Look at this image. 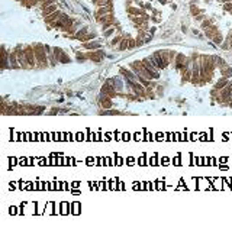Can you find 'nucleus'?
Instances as JSON below:
<instances>
[{"instance_id":"f257e3e1","label":"nucleus","mask_w":232,"mask_h":233,"mask_svg":"<svg viewBox=\"0 0 232 233\" xmlns=\"http://www.w3.org/2000/svg\"><path fill=\"white\" fill-rule=\"evenodd\" d=\"M34 52H35V58H36V67L39 68H47L50 65V60L45 51V45L44 44H35L34 45Z\"/></svg>"},{"instance_id":"393cba45","label":"nucleus","mask_w":232,"mask_h":233,"mask_svg":"<svg viewBox=\"0 0 232 233\" xmlns=\"http://www.w3.org/2000/svg\"><path fill=\"white\" fill-rule=\"evenodd\" d=\"M70 61H71V60H70V57H68V55H67V54L62 51V54H61V58H60V64H68Z\"/></svg>"},{"instance_id":"f3484780","label":"nucleus","mask_w":232,"mask_h":233,"mask_svg":"<svg viewBox=\"0 0 232 233\" xmlns=\"http://www.w3.org/2000/svg\"><path fill=\"white\" fill-rule=\"evenodd\" d=\"M229 83V78H225V77H222V78H219L216 84H215V88H218V90H222L226 84Z\"/></svg>"},{"instance_id":"412c9836","label":"nucleus","mask_w":232,"mask_h":233,"mask_svg":"<svg viewBox=\"0 0 232 233\" xmlns=\"http://www.w3.org/2000/svg\"><path fill=\"white\" fill-rule=\"evenodd\" d=\"M73 26H74V22H73L71 19H68L64 25H62V28H61V31L62 32H70V29H71Z\"/></svg>"},{"instance_id":"c756f323","label":"nucleus","mask_w":232,"mask_h":233,"mask_svg":"<svg viewBox=\"0 0 232 233\" xmlns=\"http://www.w3.org/2000/svg\"><path fill=\"white\" fill-rule=\"evenodd\" d=\"M75 58H77V61H78V62H84L87 57H86L84 54H81V52H77V54H75Z\"/></svg>"},{"instance_id":"4c0bfd02","label":"nucleus","mask_w":232,"mask_h":233,"mask_svg":"<svg viewBox=\"0 0 232 233\" xmlns=\"http://www.w3.org/2000/svg\"><path fill=\"white\" fill-rule=\"evenodd\" d=\"M126 3H128V4H131V3H132V0H126Z\"/></svg>"},{"instance_id":"4be33fe9","label":"nucleus","mask_w":232,"mask_h":233,"mask_svg":"<svg viewBox=\"0 0 232 233\" xmlns=\"http://www.w3.org/2000/svg\"><path fill=\"white\" fill-rule=\"evenodd\" d=\"M212 42H213L215 45H221V44L223 42V36H222V33H221V32L216 33L213 38H212Z\"/></svg>"},{"instance_id":"7c9ffc66","label":"nucleus","mask_w":232,"mask_h":233,"mask_svg":"<svg viewBox=\"0 0 232 233\" xmlns=\"http://www.w3.org/2000/svg\"><path fill=\"white\" fill-rule=\"evenodd\" d=\"M223 10L231 12V10H232V1H226V3L223 4Z\"/></svg>"},{"instance_id":"20e7f679","label":"nucleus","mask_w":232,"mask_h":233,"mask_svg":"<svg viewBox=\"0 0 232 233\" xmlns=\"http://www.w3.org/2000/svg\"><path fill=\"white\" fill-rule=\"evenodd\" d=\"M86 57H87V60L90 61H93V62H100L102 60H103V57H105V52L102 49H96V51H89L87 54H86Z\"/></svg>"},{"instance_id":"473e14b6","label":"nucleus","mask_w":232,"mask_h":233,"mask_svg":"<svg viewBox=\"0 0 232 233\" xmlns=\"http://www.w3.org/2000/svg\"><path fill=\"white\" fill-rule=\"evenodd\" d=\"M196 17V20H199V22H203L205 20V15H197V16H195Z\"/></svg>"},{"instance_id":"a878e982","label":"nucleus","mask_w":232,"mask_h":233,"mask_svg":"<svg viewBox=\"0 0 232 233\" xmlns=\"http://www.w3.org/2000/svg\"><path fill=\"white\" fill-rule=\"evenodd\" d=\"M122 39H124V35H118V36H115V38L112 39V42H110V44H112V47H115V45H119Z\"/></svg>"},{"instance_id":"5701e85b","label":"nucleus","mask_w":232,"mask_h":233,"mask_svg":"<svg viewBox=\"0 0 232 233\" xmlns=\"http://www.w3.org/2000/svg\"><path fill=\"white\" fill-rule=\"evenodd\" d=\"M225 67H228V64L225 62V60L216 55V68H219V70H222V68H225Z\"/></svg>"},{"instance_id":"2f4dec72","label":"nucleus","mask_w":232,"mask_h":233,"mask_svg":"<svg viewBox=\"0 0 232 233\" xmlns=\"http://www.w3.org/2000/svg\"><path fill=\"white\" fill-rule=\"evenodd\" d=\"M135 47H136V41L129 36V49H132V48H135Z\"/></svg>"},{"instance_id":"7ed1b4c3","label":"nucleus","mask_w":232,"mask_h":233,"mask_svg":"<svg viewBox=\"0 0 232 233\" xmlns=\"http://www.w3.org/2000/svg\"><path fill=\"white\" fill-rule=\"evenodd\" d=\"M16 54H18V61H19V65L20 68H23V70H29L31 65H29V62H28V60H26V55H25V48H22L20 45H18L16 48Z\"/></svg>"},{"instance_id":"6e6552de","label":"nucleus","mask_w":232,"mask_h":233,"mask_svg":"<svg viewBox=\"0 0 232 233\" xmlns=\"http://www.w3.org/2000/svg\"><path fill=\"white\" fill-rule=\"evenodd\" d=\"M106 83L112 84L115 88H116V91L118 93H121L122 90H124V87H125V84L122 83V80H121V77H112V78H107Z\"/></svg>"},{"instance_id":"bb28decb","label":"nucleus","mask_w":232,"mask_h":233,"mask_svg":"<svg viewBox=\"0 0 232 233\" xmlns=\"http://www.w3.org/2000/svg\"><path fill=\"white\" fill-rule=\"evenodd\" d=\"M190 12H192V15H193V16L200 15V10H199V7H197L195 3H192V4H190Z\"/></svg>"},{"instance_id":"9b49d317","label":"nucleus","mask_w":232,"mask_h":233,"mask_svg":"<svg viewBox=\"0 0 232 233\" xmlns=\"http://www.w3.org/2000/svg\"><path fill=\"white\" fill-rule=\"evenodd\" d=\"M83 48L87 51H96V49H100V42H97L96 39L93 41H89V42H83Z\"/></svg>"},{"instance_id":"b1692460","label":"nucleus","mask_w":232,"mask_h":233,"mask_svg":"<svg viewBox=\"0 0 232 233\" xmlns=\"http://www.w3.org/2000/svg\"><path fill=\"white\" fill-rule=\"evenodd\" d=\"M93 39H96V33H94V32H93V33L89 32L87 35H84V36L80 39V42L83 44V42H89V41H93Z\"/></svg>"},{"instance_id":"dca6fc26","label":"nucleus","mask_w":232,"mask_h":233,"mask_svg":"<svg viewBox=\"0 0 232 233\" xmlns=\"http://www.w3.org/2000/svg\"><path fill=\"white\" fill-rule=\"evenodd\" d=\"M55 10H58V7H57V4H51V6H48V7H45V9H42V16L47 17L50 16L51 13H54Z\"/></svg>"},{"instance_id":"f704fd0d","label":"nucleus","mask_w":232,"mask_h":233,"mask_svg":"<svg viewBox=\"0 0 232 233\" xmlns=\"http://www.w3.org/2000/svg\"><path fill=\"white\" fill-rule=\"evenodd\" d=\"M19 3H20V4H23V6H26V3H28V1H29V0H18Z\"/></svg>"},{"instance_id":"c9c22d12","label":"nucleus","mask_w":232,"mask_h":233,"mask_svg":"<svg viewBox=\"0 0 232 233\" xmlns=\"http://www.w3.org/2000/svg\"><path fill=\"white\" fill-rule=\"evenodd\" d=\"M158 3H161V4H167V0H158Z\"/></svg>"},{"instance_id":"1a4fd4ad","label":"nucleus","mask_w":232,"mask_h":233,"mask_svg":"<svg viewBox=\"0 0 232 233\" xmlns=\"http://www.w3.org/2000/svg\"><path fill=\"white\" fill-rule=\"evenodd\" d=\"M9 62H10V68H13V70L20 68L19 61H18V54H16V49H15V48L9 52Z\"/></svg>"},{"instance_id":"2eb2a0df","label":"nucleus","mask_w":232,"mask_h":233,"mask_svg":"<svg viewBox=\"0 0 232 233\" xmlns=\"http://www.w3.org/2000/svg\"><path fill=\"white\" fill-rule=\"evenodd\" d=\"M218 32H219V31H218V26H216V25H212V26H209L208 29H205V35H206L209 39H212Z\"/></svg>"},{"instance_id":"72a5a7b5","label":"nucleus","mask_w":232,"mask_h":233,"mask_svg":"<svg viewBox=\"0 0 232 233\" xmlns=\"http://www.w3.org/2000/svg\"><path fill=\"white\" fill-rule=\"evenodd\" d=\"M144 9H145V10H151V9H152V6H151L149 3H147V4H144Z\"/></svg>"},{"instance_id":"39448f33","label":"nucleus","mask_w":232,"mask_h":233,"mask_svg":"<svg viewBox=\"0 0 232 233\" xmlns=\"http://www.w3.org/2000/svg\"><path fill=\"white\" fill-rule=\"evenodd\" d=\"M102 93L106 94V96H109L110 99H113V97H116V96H121V93H118L116 88H115L112 84L106 83V81H105V84L102 85Z\"/></svg>"},{"instance_id":"aec40b11","label":"nucleus","mask_w":232,"mask_h":233,"mask_svg":"<svg viewBox=\"0 0 232 233\" xmlns=\"http://www.w3.org/2000/svg\"><path fill=\"white\" fill-rule=\"evenodd\" d=\"M221 75L225 77V78H231L232 77V68L231 67H225V68H222V70H221Z\"/></svg>"},{"instance_id":"cd10ccee","label":"nucleus","mask_w":232,"mask_h":233,"mask_svg":"<svg viewBox=\"0 0 232 233\" xmlns=\"http://www.w3.org/2000/svg\"><path fill=\"white\" fill-rule=\"evenodd\" d=\"M212 25H213V22H212L210 19H205V20L202 22V25H200V26H202L203 29H208V28H209V26H212Z\"/></svg>"},{"instance_id":"e433bc0d","label":"nucleus","mask_w":232,"mask_h":233,"mask_svg":"<svg viewBox=\"0 0 232 233\" xmlns=\"http://www.w3.org/2000/svg\"><path fill=\"white\" fill-rule=\"evenodd\" d=\"M93 1V4H96V3H99V1H103V0H91Z\"/></svg>"},{"instance_id":"c85d7f7f","label":"nucleus","mask_w":232,"mask_h":233,"mask_svg":"<svg viewBox=\"0 0 232 233\" xmlns=\"http://www.w3.org/2000/svg\"><path fill=\"white\" fill-rule=\"evenodd\" d=\"M115 31H116V26H112L110 29H107V31L103 32V36H105V38H109V36H112V35L115 33Z\"/></svg>"},{"instance_id":"ddd939ff","label":"nucleus","mask_w":232,"mask_h":233,"mask_svg":"<svg viewBox=\"0 0 232 233\" xmlns=\"http://www.w3.org/2000/svg\"><path fill=\"white\" fill-rule=\"evenodd\" d=\"M1 55H3V60H1V68L3 70H6L7 67H10V65H7V64H10L9 62V52H7V49L3 47L1 48Z\"/></svg>"},{"instance_id":"6ab92c4d","label":"nucleus","mask_w":232,"mask_h":233,"mask_svg":"<svg viewBox=\"0 0 232 233\" xmlns=\"http://www.w3.org/2000/svg\"><path fill=\"white\" fill-rule=\"evenodd\" d=\"M97 22H100V23H106V22H115V16H113V12L112 13H107L105 16H102Z\"/></svg>"},{"instance_id":"a211bd4d","label":"nucleus","mask_w":232,"mask_h":233,"mask_svg":"<svg viewBox=\"0 0 232 233\" xmlns=\"http://www.w3.org/2000/svg\"><path fill=\"white\" fill-rule=\"evenodd\" d=\"M87 33H89V32H87V26H83L81 29H78L77 32L74 33V36H71V38H75V39H78V41H80V39H81L84 35H87Z\"/></svg>"},{"instance_id":"f8f14e48","label":"nucleus","mask_w":232,"mask_h":233,"mask_svg":"<svg viewBox=\"0 0 232 233\" xmlns=\"http://www.w3.org/2000/svg\"><path fill=\"white\" fill-rule=\"evenodd\" d=\"M62 15V12H60V10H55L54 13H51L50 16H47V17H44L45 19V22L48 23V25H51L52 22H55V20H58L60 19V16Z\"/></svg>"},{"instance_id":"9d476101","label":"nucleus","mask_w":232,"mask_h":233,"mask_svg":"<svg viewBox=\"0 0 232 233\" xmlns=\"http://www.w3.org/2000/svg\"><path fill=\"white\" fill-rule=\"evenodd\" d=\"M99 101H100V106L103 107V109H110L113 104H112V99L106 96V94H103V93H100V97H99Z\"/></svg>"},{"instance_id":"0eeeda50","label":"nucleus","mask_w":232,"mask_h":233,"mask_svg":"<svg viewBox=\"0 0 232 233\" xmlns=\"http://www.w3.org/2000/svg\"><path fill=\"white\" fill-rule=\"evenodd\" d=\"M112 12H113V3H110L107 6H103V7H99L96 10V13H94V17H96V20H99L102 16H105L107 13H112Z\"/></svg>"},{"instance_id":"f03ea898","label":"nucleus","mask_w":232,"mask_h":233,"mask_svg":"<svg viewBox=\"0 0 232 233\" xmlns=\"http://www.w3.org/2000/svg\"><path fill=\"white\" fill-rule=\"evenodd\" d=\"M154 58V61L157 62V65L160 70H164L167 68L168 64H170V60H168V51H157L151 55Z\"/></svg>"},{"instance_id":"4468645a","label":"nucleus","mask_w":232,"mask_h":233,"mask_svg":"<svg viewBox=\"0 0 232 233\" xmlns=\"http://www.w3.org/2000/svg\"><path fill=\"white\" fill-rule=\"evenodd\" d=\"M129 36L131 35H124V39L121 41L118 49L119 51H125V49H129Z\"/></svg>"},{"instance_id":"423d86ee","label":"nucleus","mask_w":232,"mask_h":233,"mask_svg":"<svg viewBox=\"0 0 232 233\" xmlns=\"http://www.w3.org/2000/svg\"><path fill=\"white\" fill-rule=\"evenodd\" d=\"M23 48H25V55H26V60H28L31 68L36 67V58H35V52H34V47H23Z\"/></svg>"}]
</instances>
